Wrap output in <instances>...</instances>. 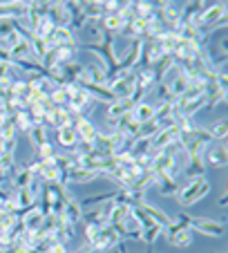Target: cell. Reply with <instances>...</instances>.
<instances>
[{
	"label": "cell",
	"mask_w": 228,
	"mask_h": 253,
	"mask_svg": "<svg viewBox=\"0 0 228 253\" xmlns=\"http://www.w3.org/2000/svg\"><path fill=\"white\" fill-rule=\"evenodd\" d=\"M137 209H141L143 213H146V215H148V217H150L152 222H157V224H161L163 229H166L168 224H172V222H175V220H170V217H168V215L163 213L161 209H157V206L148 204L146 200H143V202H139V204H137Z\"/></svg>",
	"instance_id": "obj_5"
},
{
	"label": "cell",
	"mask_w": 228,
	"mask_h": 253,
	"mask_svg": "<svg viewBox=\"0 0 228 253\" xmlns=\"http://www.w3.org/2000/svg\"><path fill=\"white\" fill-rule=\"evenodd\" d=\"M81 217H83L81 204H78V202H74V200H72V195H70V197H67V202H65V209H63V220H65L70 226H76L78 222H81Z\"/></svg>",
	"instance_id": "obj_6"
},
{
	"label": "cell",
	"mask_w": 228,
	"mask_h": 253,
	"mask_svg": "<svg viewBox=\"0 0 228 253\" xmlns=\"http://www.w3.org/2000/svg\"><path fill=\"white\" fill-rule=\"evenodd\" d=\"M177 220L184 226H188L192 233H201V235H213V238H219V235L226 233V224L222 220H208V217H190L188 213H179Z\"/></svg>",
	"instance_id": "obj_1"
},
{
	"label": "cell",
	"mask_w": 228,
	"mask_h": 253,
	"mask_svg": "<svg viewBox=\"0 0 228 253\" xmlns=\"http://www.w3.org/2000/svg\"><path fill=\"white\" fill-rule=\"evenodd\" d=\"M7 119H9V115H7V112L2 110V108H0V128H2V124H5Z\"/></svg>",
	"instance_id": "obj_26"
},
{
	"label": "cell",
	"mask_w": 228,
	"mask_h": 253,
	"mask_svg": "<svg viewBox=\"0 0 228 253\" xmlns=\"http://www.w3.org/2000/svg\"><path fill=\"white\" fill-rule=\"evenodd\" d=\"M38 175L43 177L45 184H58V166L56 159H49V162H40V172Z\"/></svg>",
	"instance_id": "obj_11"
},
{
	"label": "cell",
	"mask_w": 228,
	"mask_h": 253,
	"mask_svg": "<svg viewBox=\"0 0 228 253\" xmlns=\"http://www.w3.org/2000/svg\"><path fill=\"white\" fill-rule=\"evenodd\" d=\"M186 175H188L190 179H195V177H206V166H204V162H188Z\"/></svg>",
	"instance_id": "obj_22"
},
{
	"label": "cell",
	"mask_w": 228,
	"mask_h": 253,
	"mask_svg": "<svg viewBox=\"0 0 228 253\" xmlns=\"http://www.w3.org/2000/svg\"><path fill=\"white\" fill-rule=\"evenodd\" d=\"M99 172L94 170H85V168H72V170H67V177H65V184L72 182V184H87V182H94V179H99Z\"/></svg>",
	"instance_id": "obj_7"
},
{
	"label": "cell",
	"mask_w": 228,
	"mask_h": 253,
	"mask_svg": "<svg viewBox=\"0 0 228 253\" xmlns=\"http://www.w3.org/2000/svg\"><path fill=\"white\" fill-rule=\"evenodd\" d=\"M159 195L163 197H177V193H179V186H177L175 179H170V177H159Z\"/></svg>",
	"instance_id": "obj_17"
},
{
	"label": "cell",
	"mask_w": 228,
	"mask_h": 253,
	"mask_svg": "<svg viewBox=\"0 0 228 253\" xmlns=\"http://www.w3.org/2000/svg\"><path fill=\"white\" fill-rule=\"evenodd\" d=\"M54 157H56V155H54V148L49 141L38 148V159H40V162H49V159H54Z\"/></svg>",
	"instance_id": "obj_25"
},
{
	"label": "cell",
	"mask_w": 228,
	"mask_h": 253,
	"mask_svg": "<svg viewBox=\"0 0 228 253\" xmlns=\"http://www.w3.org/2000/svg\"><path fill=\"white\" fill-rule=\"evenodd\" d=\"M152 117H154V108L152 105H148V103H139V105H134V110H132V121H137L139 126H146L148 121H152Z\"/></svg>",
	"instance_id": "obj_10"
},
{
	"label": "cell",
	"mask_w": 228,
	"mask_h": 253,
	"mask_svg": "<svg viewBox=\"0 0 228 253\" xmlns=\"http://www.w3.org/2000/svg\"><path fill=\"white\" fill-rule=\"evenodd\" d=\"M170 85V92H172V96H181L186 90H188V77H186L184 72H179V77H175V81L172 83H168Z\"/></svg>",
	"instance_id": "obj_20"
},
{
	"label": "cell",
	"mask_w": 228,
	"mask_h": 253,
	"mask_svg": "<svg viewBox=\"0 0 228 253\" xmlns=\"http://www.w3.org/2000/svg\"><path fill=\"white\" fill-rule=\"evenodd\" d=\"M58 132V143L67 150H76L78 148V137H76V130L72 126H65V128L56 130Z\"/></svg>",
	"instance_id": "obj_9"
},
{
	"label": "cell",
	"mask_w": 228,
	"mask_h": 253,
	"mask_svg": "<svg viewBox=\"0 0 228 253\" xmlns=\"http://www.w3.org/2000/svg\"><path fill=\"white\" fill-rule=\"evenodd\" d=\"M29 139H32V143L36 146V148H40V146H45V143L49 141L47 139V130L43 128V126H32V130H29Z\"/></svg>",
	"instance_id": "obj_18"
},
{
	"label": "cell",
	"mask_w": 228,
	"mask_h": 253,
	"mask_svg": "<svg viewBox=\"0 0 228 253\" xmlns=\"http://www.w3.org/2000/svg\"><path fill=\"white\" fill-rule=\"evenodd\" d=\"M163 233H166L168 242L177 249L190 247V244H192V238H195V233H192L188 226L181 224V222H172V224H168L166 229H163Z\"/></svg>",
	"instance_id": "obj_4"
},
{
	"label": "cell",
	"mask_w": 228,
	"mask_h": 253,
	"mask_svg": "<svg viewBox=\"0 0 228 253\" xmlns=\"http://www.w3.org/2000/svg\"><path fill=\"white\" fill-rule=\"evenodd\" d=\"M161 235H163V226H161V224H152L150 229H146V231L141 233V240L148 244V247H152V244L157 242Z\"/></svg>",
	"instance_id": "obj_19"
},
{
	"label": "cell",
	"mask_w": 228,
	"mask_h": 253,
	"mask_svg": "<svg viewBox=\"0 0 228 253\" xmlns=\"http://www.w3.org/2000/svg\"><path fill=\"white\" fill-rule=\"evenodd\" d=\"M32 45H29V41L27 39H20L18 43L14 45V47L9 49V56H11V61H16V58H32Z\"/></svg>",
	"instance_id": "obj_14"
},
{
	"label": "cell",
	"mask_w": 228,
	"mask_h": 253,
	"mask_svg": "<svg viewBox=\"0 0 228 253\" xmlns=\"http://www.w3.org/2000/svg\"><path fill=\"white\" fill-rule=\"evenodd\" d=\"M116 193H119V188H116V191H110V193H99V195H87L85 200H83L81 209H87V206H94V204H103V202H114L116 200Z\"/></svg>",
	"instance_id": "obj_16"
},
{
	"label": "cell",
	"mask_w": 228,
	"mask_h": 253,
	"mask_svg": "<svg viewBox=\"0 0 228 253\" xmlns=\"http://www.w3.org/2000/svg\"><path fill=\"white\" fill-rule=\"evenodd\" d=\"M9 119H11V124H14V128H16V130H23V132H29V130H32V126H34V124H32V117H29L27 110L14 112Z\"/></svg>",
	"instance_id": "obj_13"
},
{
	"label": "cell",
	"mask_w": 228,
	"mask_h": 253,
	"mask_svg": "<svg viewBox=\"0 0 228 253\" xmlns=\"http://www.w3.org/2000/svg\"><path fill=\"white\" fill-rule=\"evenodd\" d=\"M226 159H228V153H226V146H217V148H206V162L215 168H224L226 166Z\"/></svg>",
	"instance_id": "obj_8"
},
{
	"label": "cell",
	"mask_w": 228,
	"mask_h": 253,
	"mask_svg": "<svg viewBox=\"0 0 228 253\" xmlns=\"http://www.w3.org/2000/svg\"><path fill=\"white\" fill-rule=\"evenodd\" d=\"M72 128L76 130V137H78V143H83L85 148L83 150H92V146H94V139L96 134H99V130L94 128V124H92L87 117H74V121H72Z\"/></svg>",
	"instance_id": "obj_3"
},
{
	"label": "cell",
	"mask_w": 228,
	"mask_h": 253,
	"mask_svg": "<svg viewBox=\"0 0 228 253\" xmlns=\"http://www.w3.org/2000/svg\"><path fill=\"white\" fill-rule=\"evenodd\" d=\"M32 182H34V175H32V172H29L25 166L16 170V175H14V186H16V188H27Z\"/></svg>",
	"instance_id": "obj_21"
},
{
	"label": "cell",
	"mask_w": 228,
	"mask_h": 253,
	"mask_svg": "<svg viewBox=\"0 0 228 253\" xmlns=\"http://www.w3.org/2000/svg\"><path fill=\"white\" fill-rule=\"evenodd\" d=\"M11 170H14V155H0V172L7 177Z\"/></svg>",
	"instance_id": "obj_23"
},
{
	"label": "cell",
	"mask_w": 228,
	"mask_h": 253,
	"mask_svg": "<svg viewBox=\"0 0 228 253\" xmlns=\"http://www.w3.org/2000/svg\"><path fill=\"white\" fill-rule=\"evenodd\" d=\"M11 197H14V202H16L18 209H27V206H32L34 202H38L36 197H34V193L29 191V186L27 188H16V195H11Z\"/></svg>",
	"instance_id": "obj_15"
},
{
	"label": "cell",
	"mask_w": 228,
	"mask_h": 253,
	"mask_svg": "<svg viewBox=\"0 0 228 253\" xmlns=\"http://www.w3.org/2000/svg\"><path fill=\"white\" fill-rule=\"evenodd\" d=\"M81 222H85V224H101L105 226L108 224V209L105 206H101V209L96 211H85L81 217Z\"/></svg>",
	"instance_id": "obj_12"
},
{
	"label": "cell",
	"mask_w": 228,
	"mask_h": 253,
	"mask_svg": "<svg viewBox=\"0 0 228 253\" xmlns=\"http://www.w3.org/2000/svg\"><path fill=\"white\" fill-rule=\"evenodd\" d=\"M210 191V184L206 177H195V179H190L184 188H179V204L181 206H192L197 202H201Z\"/></svg>",
	"instance_id": "obj_2"
},
{
	"label": "cell",
	"mask_w": 228,
	"mask_h": 253,
	"mask_svg": "<svg viewBox=\"0 0 228 253\" xmlns=\"http://www.w3.org/2000/svg\"><path fill=\"white\" fill-rule=\"evenodd\" d=\"M226 128H228L226 121H219L217 126H213V128L208 130L210 137H213V141H215V139H226Z\"/></svg>",
	"instance_id": "obj_24"
}]
</instances>
